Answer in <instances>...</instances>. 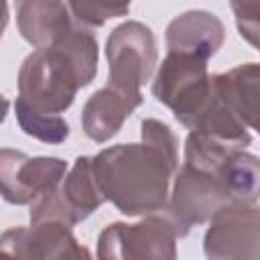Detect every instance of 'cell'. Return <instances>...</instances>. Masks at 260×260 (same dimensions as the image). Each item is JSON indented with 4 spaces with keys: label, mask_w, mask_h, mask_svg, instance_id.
<instances>
[{
    "label": "cell",
    "mask_w": 260,
    "mask_h": 260,
    "mask_svg": "<svg viewBox=\"0 0 260 260\" xmlns=\"http://www.w3.org/2000/svg\"><path fill=\"white\" fill-rule=\"evenodd\" d=\"M140 144H116L91 156L95 181L106 201L124 215H146L169 201V185L179 169V142L154 118L140 124Z\"/></svg>",
    "instance_id": "1"
},
{
    "label": "cell",
    "mask_w": 260,
    "mask_h": 260,
    "mask_svg": "<svg viewBox=\"0 0 260 260\" xmlns=\"http://www.w3.org/2000/svg\"><path fill=\"white\" fill-rule=\"evenodd\" d=\"M98 41L87 28H67L59 39L37 47L20 65L18 98L47 114L65 112L75 93L98 71Z\"/></svg>",
    "instance_id": "2"
},
{
    "label": "cell",
    "mask_w": 260,
    "mask_h": 260,
    "mask_svg": "<svg viewBox=\"0 0 260 260\" xmlns=\"http://www.w3.org/2000/svg\"><path fill=\"white\" fill-rule=\"evenodd\" d=\"M260 165L258 156L246 148L230 154L221 165L197 169L185 165L175 173L169 209L187 228L209 221L230 205L258 203Z\"/></svg>",
    "instance_id": "3"
},
{
    "label": "cell",
    "mask_w": 260,
    "mask_h": 260,
    "mask_svg": "<svg viewBox=\"0 0 260 260\" xmlns=\"http://www.w3.org/2000/svg\"><path fill=\"white\" fill-rule=\"evenodd\" d=\"M187 234L189 228L165 205L158 211L146 213L138 223L114 221L106 225L98 238V256L106 260H173L177 256V240Z\"/></svg>",
    "instance_id": "4"
},
{
    "label": "cell",
    "mask_w": 260,
    "mask_h": 260,
    "mask_svg": "<svg viewBox=\"0 0 260 260\" xmlns=\"http://www.w3.org/2000/svg\"><path fill=\"white\" fill-rule=\"evenodd\" d=\"M106 57L108 85L138 108L142 104L140 87L150 79L158 57L152 30L138 20L122 22L106 41Z\"/></svg>",
    "instance_id": "5"
},
{
    "label": "cell",
    "mask_w": 260,
    "mask_h": 260,
    "mask_svg": "<svg viewBox=\"0 0 260 260\" xmlns=\"http://www.w3.org/2000/svg\"><path fill=\"white\" fill-rule=\"evenodd\" d=\"M152 95L189 128L209 98L207 59L169 51L152 81Z\"/></svg>",
    "instance_id": "6"
},
{
    "label": "cell",
    "mask_w": 260,
    "mask_h": 260,
    "mask_svg": "<svg viewBox=\"0 0 260 260\" xmlns=\"http://www.w3.org/2000/svg\"><path fill=\"white\" fill-rule=\"evenodd\" d=\"M67 162L57 156H26L14 148H0V195L14 205H30L39 195L57 187Z\"/></svg>",
    "instance_id": "7"
},
{
    "label": "cell",
    "mask_w": 260,
    "mask_h": 260,
    "mask_svg": "<svg viewBox=\"0 0 260 260\" xmlns=\"http://www.w3.org/2000/svg\"><path fill=\"white\" fill-rule=\"evenodd\" d=\"M260 209L252 205H230L209 219L203 238L207 258H258Z\"/></svg>",
    "instance_id": "8"
},
{
    "label": "cell",
    "mask_w": 260,
    "mask_h": 260,
    "mask_svg": "<svg viewBox=\"0 0 260 260\" xmlns=\"http://www.w3.org/2000/svg\"><path fill=\"white\" fill-rule=\"evenodd\" d=\"M0 258H89L71 225L59 219L10 228L0 236Z\"/></svg>",
    "instance_id": "9"
},
{
    "label": "cell",
    "mask_w": 260,
    "mask_h": 260,
    "mask_svg": "<svg viewBox=\"0 0 260 260\" xmlns=\"http://www.w3.org/2000/svg\"><path fill=\"white\" fill-rule=\"evenodd\" d=\"M225 26L207 10H187L175 16L165 32L167 49L173 53H189L203 59H211L223 45Z\"/></svg>",
    "instance_id": "10"
},
{
    "label": "cell",
    "mask_w": 260,
    "mask_h": 260,
    "mask_svg": "<svg viewBox=\"0 0 260 260\" xmlns=\"http://www.w3.org/2000/svg\"><path fill=\"white\" fill-rule=\"evenodd\" d=\"M258 63H244L209 77L215 100L250 130L258 128Z\"/></svg>",
    "instance_id": "11"
},
{
    "label": "cell",
    "mask_w": 260,
    "mask_h": 260,
    "mask_svg": "<svg viewBox=\"0 0 260 260\" xmlns=\"http://www.w3.org/2000/svg\"><path fill=\"white\" fill-rule=\"evenodd\" d=\"M14 8L20 37L35 47H45L71 28L65 0H14Z\"/></svg>",
    "instance_id": "12"
},
{
    "label": "cell",
    "mask_w": 260,
    "mask_h": 260,
    "mask_svg": "<svg viewBox=\"0 0 260 260\" xmlns=\"http://www.w3.org/2000/svg\"><path fill=\"white\" fill-rule=\"evenodd\" d=\"M136 108L122 93L106 85L91 93V98L85 102L81 110V126L87 138L95 142H106L122 128L124 120Z\"/></svg>",
    "instance_id": "13"
},
{
    "label": "cell",
    "mask_w": 260,
    "mask_h": 260,
    "mask_svg": "<svg viewBox=\"0 0 260 260\" xmlns=\"http://www.w3.org/2000/svg\"><path fill=\"white\" fill-rule=\"evenodd\" d=\"M59 193L71 213L73 223L87 219L106 199L95 181L91 156H77L73 167L63 175L59 183Z\"/></svg>",
    "instance_id": "14"
},
{
    "label": "cell",
    "mask_w": 260,
    "mask_h": 260,
    "mask_svg": "<svg viewBox=\"0 0 260 260\" xmlns=\"http://www.w3.org/2000/svg\"><path fill=\"white\" fill-rule=\"evenodd\" d=\"M14 110L20 130L45 144H61L69 136V124L59 114L39 112L20 98H16Z\"/></svg>",
    "instance_id": "15"
},
{
    "label": "cell",
    "mask_w": 260,
    "mask_h": 260,
    "mask_svg": "<svg viewBox=\"0 0 260 260\" xmlns=\"http://www.w3.org/2000/svg\"><path fill=\"white\" fill-rule=\"evenodd\" d=\"M69 14L83 26H102L110 18L126 16L132 0H67Z\"/></svg>",
    "instance_id": "16"
},
{
    "label": "cell",
    "mask_w": 260,
    "mask_h": 260,
    "mask_svg": "<svg viewBox=\"0 0 260 260\" xmlns=\"http://www.w3.org/2000/svg\"><path fill=\"white\" fill-rule=\"evenodd\" d=\"M230 6L236 14V24L242 35L252 47H258V35H260V4L258 0H230Z\"/></svg>",
    "instance_id": "17"
},
{
    "label": "cell",
    "mask_w": 260,
    "mask_h": 260,
    "mask_svg": "<svg viewBox=\"0 0 260 260\" xmlns=\"http://www.w3.org/2000/svg\"><path fill=\"white\" fill-rule=\"evenodd\" d=\"M6 24H8V4L6 0H0V39L6 30Z\"/></svg>",
    "instance_id": "18"
},
{
    "label": "cell",
    "mask_w": 260,
    "mask_h": 260,
    "mask_svg": "<svg viewBox=\"0 0 260 260\" xmlns=\"http://www.w3.org/2000/svg\"><path fill=\"white\" fill-rule=\"evenodd\" d=\"M8 106H10V104H8V100L0 93V124L4 122V118H6V114H8Z\"/></svg>",
    "instance_id": "19"
}]
</instances>
